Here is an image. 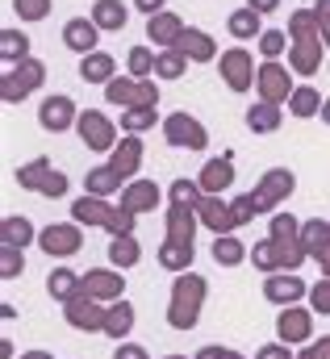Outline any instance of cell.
I'll list each match as a JSON object with an SVG mask.
<instances>
[{"instance_id":"277c9868","label":"cell","mask_w":330,"mask_h":359,"mask_svg":"<svg viewBox=\"0 0 330 359\" xmlns=\"http://www.w3.org/2000/svg\"><path fill=\"white\" fill-rule=\"evenodd\" d=\"M67 46H72V50H88V46H96V25H88V21H72V25H67Z\"/></svg>"},{"instance_id":"3957f363","label":"cell","mask_w":330,"mask_h":359,"mask_svg":"<svg viewBox=\"0 0 330 359\" xmlns=\"http://www.w3.org/2000/svg\"><path fill=\"white\" fill-rule=\"evenodd\" d=\"M167 134H171V142H188V147H201V142H205V134H201L188 117H176V121L167 126Z\"/></svg>"},{"instance_id":"8992f818","label":"cell","mask_w":330,"mask_h":359,"mask_svg":"<svg viewBox=\"0 0 330 359\" xmlns=\"http://www.w3.org/2000/svg\"><path fill=\"white\" fill-rule=\"evenodd\" d=\"M109 67H113V63H109L105 55H92V59H84V80H105Z\"/></svg>"},{"instance_id":"8fae6325","label":"cell","mask_w":330,"mask_h":359,"mask_svg":"<svg viewBox=\"0 0 330 359\" xmlns=\"http://www.w3.org/2000/svg\"><path fill=\"white\" fill-rule=\"evenodd\" d=\"M314 104H318V96H314V92H297V96H293L297 117H310V113H314Z\"/></svg>"},{"instance_id":"5bb4252c","label":"cell","mask_w":330,"mask_h":359,"mask_svg":"<svg viewBox=\"0 0 330 359\" xmlns=\"http://www.w3.org/2000/svg\"><path fill=\"white\" fill-rule=\"evenodd\" d=\"M25 46H29L25 38H17V34H4V55H8V59H17V55H25Z\"/></svg>"},{"instance_id":"52a82bcc","label":"cell","mask_w":330,"mask_h":359,"mask_svg":"<svg viewBox=\"0 0 330 359\" xmlns=\"http://www.w3.org/2000/svg\"><path fill=\"white\" fill-rule=\"evenodd\" d=\"M180 34V25L171 21V17H151V38L155 42H167V38H176Z\"/></svg>"},{"instance_id":"9c48e42d","label":"cell","mask_w":330,"mask_h":359,"mask_svg":"<svg viewBox=\"0 0 330 359\" xmlns=\"http://www.w3.org/2000/svg\"><path fill=\"white\" fill-rule=\"evenodd\" d=\"M230 29H235L239 38H251V34H255V13H235V17H230Z\"/></svg>"},{"instance_id":"6da1fadb","label":"cell","mask_w":330,"mask_h":359,"mask_svg":"<svg viewBox=\"0 0 330 359\" xmlns=\"http://www.w3.org/2000/svg\"><path fill=\"white\" fill-rule=\"evenodd\" d=\"M67 113H72V100L55 96V100L42 104V126H46V130H63V126H67Z\"/></svg>"},{"instance_id":"9a60e30c","label":"cell","mask_w":330,"mask_h":359,"mask_svg":"<svg viewBox=\"0 0 330 359\" xmlns=\"http://www.w3.org/2000/svg\"><path fill=\"white\" fill-rule=\"evenodd\" d=\"M21 17H46V0H17Z\"/></svg>"},{"instance_id":"d6986e66","label":"cell","mask_w":330,"mask_h":359,"mask_svg":"<svg viewBox=\"0 0 330 359\" xmlns=\"http://www.w3.org/2000/svg\"><path fill=\"white\" fill-rule=\"evenodd\" d=\"M138 4H143V8H147V13H155V8H159V4H164V0H138Z\"/></svg>"},{"instance_id":"ac0fdd59","label":"cell","mask_w":330,"mask_h":359,"mask_svg":"<svg viewBox=\"0 0 330 359\" xmlns=\"http://www.w3.org/2000/svg\"><path fill=\"white\" fill-rule=\"evenodd\" d=\"M251 8L255 13H268V8H276V0H251Z\"/></svg>"},{"instance_id":"7c38bea8","label":"cell","mask_w":330,"mask_h":359,"mask_svg":"<svg viewBox=\"0 0 330 359\" xmlns=\"http://www.w3.org/2000/svg\"><path fill=\"white\" fill-rule=\"evenodd\" d=\"M205 184H209V188H222V184H230V168H226V163H213V168L205 172Z\"/></svg>"},{"instance_id":"4fadbf2b","label":"cell","mask_w":330,"mask_h":359,"mask_svg":"<svg viewBox=\"0 0 330 359\" xmlns=\"http://www.w3.org/2000/svg\"><path fill=\"white\" fill-rule=\"evenodd\" d=\"M263 88H268V96H280V92H284V76H280L276 67H268V72H263Z\"/></svg>"},{"instance_id":"7a4b0ae2","label":"cell","mask_w":330,"mask_h":359,"mask_svg":"<svg viewBox=\"0 0 330 359\" xmlns=\"http://www.w3.org/2000/svg\"><path fill=\"white\" fill-rule=\"evenodd\" d=\"M96 25H100V29H121V25H126V8H121L117 0H100V4H96Z\"/></svg>"},{"instance_id":"30bf717a","label":"cell","mask_w":330,"mask_h":359,"mask_svg":"<svg viewBox=\"0 0 330 359\" xmlns=\"http://www.w3.org/2000/svg\"><path fill=\"white\" fill-rule=\"evenodd\" d=\"M247 121H251V130H272V126H276V113L263 104V109H251Z\"/></svg>"},{"instance_id":"2e32d148","label":"cell","mask_w":330,"mask_h":359,"mask_svg":"<svg viewBox=\"0 0 330 359\" xmlns=\"http://www.w3.org/2000/svg\"><path fill=\"white\" fill-rule=\"evenodd\" d=\"M284 50V38L280 34H263V55H280Z\"/></svg>"},{"instance_id":"e0dca14e","label":"cell","mask_w":330,"mask_h":359,"mask_svg":"<svg viewBox=\"0 0 330 359\" xmlns=\"http://www.w3.org/2000/svg\"><path fill=\"white\" fill-rule=\"evenodd\" d=\"M147 67H151V59H147V55L138 50V55H134V72H147Z\"/></svg>"},{"instance_id":"ffe728a7","label":"cell","mask_w":330,"mask_h":359,"mask_svg":"<svg viewBox=\"0 0 330 359\" xmlns=\"http://www.w3.org/2000/svg\"><path fill=\"white\" fill-rule=\"evenodd\" d=\"M326 121H330V104H326Z\"/></svg>"},{"instance_id":"5b68a950","label":"cell","mask_w":330,"mask_h":359,"mask_svg":"<svg viewBox=\"0 0 330 359\" xmlns=\"http://www.w3.org/2000/svg\"><path fill=\"white\" fill-rule=\"evenodd\" d=\"M226 76H230V88H247V59L243 55H230L226 59Z\"/></svg>"},{"instance_id":"ba28073f","label":"cell","mask_w":330,"mask_h":359,"mask_svg":"<svg viewBox=\"0 0 330 359\" xmlns=\"http://www.w3.org/2000/svg\"><path fill=\"white\" fill-rule=\"evenodd\" d=\"M184 50H192V59H209V55H213V46H209L205 34H188V38H184Z\"/></svg>"}]
</instances>
